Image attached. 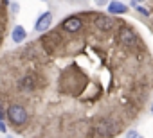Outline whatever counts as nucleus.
I'll return each mask as SVG.
<instances>
[{
    "instance_id": "obj_13",
    "label": "nucleus",
    "mask_w": 153,
    "mask_h": 138,
    "mask_svg": "<svg viewBox=\"0 0 153 138\" xmlns=\"http://www.w3.org/2000/svg\"><path fill=\"white\" fill-rule=\"evenodd\" d=\"M94 2H96L97 6H105V4H110L108 0H94Z\"/></svg>"
},
{
    "instance_id": "obj_4",
    "label": "nucleus",
    "mask_w": 153,
    "mask_h": 138,
    "mask_svg": "<svg viewBox=\"0 0 153 138\" xmlns=\"http://www.w3.org/2000/svg\"><path fill=\"white\" fill-rule=\"evenodd\" d=\"M119 40H121L123 45L130 47V45L135 43V32H133L130 27H121V29H119Z\"/></svg>"
},
{
    "instance_id": "obj_11",
    "label": "nucleus",
    "mask_w": 153,
    "mask_h": 138,
    "mask_svg": "<svg viewBox=\"0 0 153 138\" xmlns=\"http://www.w3.org/2000/svg\"><path fill=\"white\" fill-rule=\"evenodd\" d=\"M11 11H13L15 15H18V11H20V4H18V2H13V4H11Z\"/></svg>"
},
{
    "instance_id": "obj_14",
    "label": "nucleus",
    "mask_w": 153,
    "mask_h": 138,
    "mask_svg": "<svg viewBox=\"0 0 153 138\" xmlns=\"http://www.w3.org/2000/svg\"><path fill=\"white\" fill-rule=\"evenodd\" d=\"M0 129H2V133H6V124L4 122H0Z\"/></svg>"
},
{
    "instance_id": "obj_3",
    "label": "nucleus",
    "mask_w": 153,
    "mask_h": 138,
    "mask_svg": "<svg viewBox=\"0 0 153 138\" xmlns=\"http://www.w3.org/2000/svg\"><path fill=\"white\" fill-rule=\"evenodd\" d=\"M81 27H83V22H81V18H78V16H68V18H65V22H63V29H65L67 32H78Z\"/></svg>"
},
{
    "instance_id": "obj_9",
    "label": "nucleus",
    "mask_w": 153,
    "mask_h": 138,
    "mask_svg": "<svg viewBox=\"0 0 153 138\" xmlns=\"http://www.w3.org/2000/svg\"><path fill=\"white\" fill-rule=\"evenodd\" d=\"M22 90H31L33 86H34V83H33V77H24V81H22Z\"/></svg>"
},
{
    "instance_id": "obj_15",
    "label": "nucleus",
    "mask_w": 153,
    "mask_h": 138,
    "mask_svg": "<svg viewBox=\"0 0 153 138\" xmlns=\"http://www.w3.org/2000/svg\"><path fill=\"white\" fill-rule=\"evenodd\" d=\"M133 2H135V4H137V2H142V0H133Z\"/></svg>"
},
{
    "instance_id": "obj_6",
    "label": "nucleus",
    "mask_w": 153,
    "mask_h": 138,
    "mask_svg": "<svg viewBox=\"0 0 153 138\" xmlns=\"http://www.w3.org/2000/svg\"><path fill=\"white\" fill-rule=\"evenodd\" d=\"M96 25H97V29L106 32V31L114 29V20L106 15H99V16H96Z\"/></svg>"
},
{
    "instance_id": "obj_17",
    "label": "nucleus",
    "mask_w": 153,
    "mask_h": 138,
    "mask_svg": "<svg viewBox=\"0 0 153 138\" xmlns=\"http://www.w3.org/2000/svg\"><path fill=\"white\" fill-rule=\"evenodd\" d=\"M43 2H47V0H43Z\"/></svg>"
},
{
    "instance_id": "obj_8",
    "label": "nucleus",
    "mask_w": 153,
    "mask_h": 138,
    "mask_svg": "<svg viewBox=\"0 0 153 138\" xmlns=\"http://www.w3.org/2000/svg\"><path fill=\"white\" fill-rule=\"evenodd\" d=\"M25 36H27L25 29H24L22 25H15V29H13V32H11L13 41H15V43H22V41L25 40Z\"/></svg>"
},
{
    "instance_id": "obj_10",
    "label": "nucleus",
    "mask_w": 153,
    "mask_h": 138,
    "mask_svg": "<svg viewBox=\"0 0 153 138\" xmlns=\"http://www.w3.org/2000/svg\"><path fill=\"white\" fill-rule=\"evenodd\" d=\"M126 138H142V136H140V133H139V131L131 129V131H128V133H126Z\"/></svg>"
},
{
    "instance_id": "obj_12",
    "label": "nucleus",
    "mask_w": 153,
    "mask_h": 138,
    "mask_svg": "<svg viewBox=\"0 0 153 138\" xmlns=\"http://www.w3.org/2000/svg\"><path fill=\"white\" fill-rule=\"evenodd\" d=\"M133 7H137V11H139V13H140V15H144V16H148V15H149V13H148V11H146V9H144V7H140V6H137V4H135V2H133Z\"/></svg>"
},
{
    "instance_id": "obj_1",
    "label": "nucleus",
    "mask_w": 153,
    "mask_h": 138,
    "mask_svg": "<svg viewBox=\"0 0 153 138\" xmlns=\"http://www.w3.org/2000/svg\"><path fill=\"white\" fill-rule=\"evenodd\" d=\"M7 118H9L13 124L22 126V124L27 122V111H25V108L20 106V104H11V106L7 108Z\"/></svg>"
},
{
    "instance_id": "obj_5",
    "label": "nucleus",
    "mask_w": 153,
    "mask_h": 138,
    "mask_svg": "<svg viewBox=\"0 0 153 138\" xmlns=\"http://www.w3.org/2000/svg\"><path fill=\"white\" fill-rule=\"evenodd\" d=\"M51 22H52V15H51V13H43V15L38 16L34 29H36L38 32H43V31H47V29L51 27Z\"/></svg>"
},
{
    "instance_id": "obj_2",
    "label": "nucleus",
    "mask_w": 153,
    "mask_h": 138,
    "mask_svg": "<svg viewBox=\"0 0 153 138\" xmlns=\"http://www.w3.org/2000/svg\"><path fill=\"white\" fill-rule=\"evenodd\" d=\"M117 129H119V126L114 120H103V122H99L96 126V134H99V136H110V134L117 133Z\"/></svg>"
},
{
    "instance_id": "obj_16",
    "label": "nucleus",
    "mask_w": 153,
    "mask_h": 138,
    "mask_svg": "<svg viewBox=\"0 0 153 138\" xmlns=\"http://www.w3.org/2000/svg\"><path fill=\"white\" fill-rule=\"evenodd\" d=\"M151 113H153V106H151Z\"/></svg>"
},
{
    "instance_id": "obj_7",
    "label": "nucleus",
    "mask_w": 153,
    "mask_h": 138,
    "mask_svg": "<svg viewBox=\"0 0 153 138\" xmlns=\"http://www.w3.org/2000/svg\"><path fill=\"white\" fill-rule=\"evenodd\" d=\"M108 11L112 15H124V13H128V6L119 2V0H114V2L108 4Z\"/></svg>"
}]
</instances>
